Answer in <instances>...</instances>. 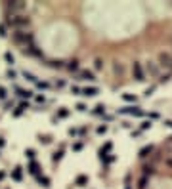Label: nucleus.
I'll use <instances>...</instances> for the list:
<instances>
[{
	"mask_svg": "<svg viewBox=\"0 0 172 189\" xmlns=\"http://www.w3.org/2000/svg\"><path fill=\"white\" fill-rule=\"evenodd\" d=\"M77 183H79V185H82V183H86V178H84V176H79V178H77Z\"/></svg>",
	"mask_w": 172,
	"mask_h": 189,
	"instance_id": "nucleus-21",
	"label": "nucleus"
},
{
	"mask_svg": "<svg viewBox=\"0 0 172 189\" xmlns=\"http://www.w3.org/2000/svg\"><path fill=\"white\" fill-rule=\"evenodd\" d=\"M115 73H122V65H115Z\"/></svg>",
	"mask_w": 172,
	"mask_h": 189,
	"instance_id": "nucleus-29",
	"label": "nucleus"
},
{
	"mask_svg": "<svg viewBox=\"0 0 172 189\" xmlns=\"http://www.w3.org/2000/svg\"><path fill=\"white\" fill-rule=\"evenodd\" d=\"M105 130H107V126H100V128H98V132H100V134H103Z\"/></svg>",
	"mask_w": 172,
	"mask_h": 189,
	"instance_id": "nucleus-30",
	"label": "nucleus"
},
{
	"mask_svg": "<svg viewBox=\"0 0 172 189\" xmlns=\"http://www.w3.org/2000/svg\"><path fill=\"white\" fill-rule=\"evenodd\" d=\"M67 115H69V111H67V109H61V111H59V115H57V117H61V118H63V117H67Z\"/></svg>",
	"mask_w": 172,
	"mask_h": 189,
	"instance_id": "nucleus-23",
	"label": "nucleus"
},
{
	"mask_svg": "<svg viewBox=\"0 0 172 189\" xmlns=\"http://www.w3.org/2000/svg\"><path fill=\"white\" fill-rule=\"evenodd\" d=\"M0 36H6V27L4 25H0Z\"/></svg>",
	"mask_w": 172,
	"mask_h": 189,
	"instance_id": "nucleus-27",
	"label": "nucleus"
},
{
	"mask_svg": "<svg viewBox=\"0 0 172 189\" xmlns=\"http://www.w3.org/2000/svg\"><path fill=\"white\" fill-rule=\"evenodd\" d=\"M0 99H6V90L0 86Z\"/></svg>",
	"mask_w": 172,
	"mask_h": 189,
	"instance_id": "nucleus-24",
	"label": "nucleus"
},
{
	"mask_svg": "<svg viewBox=\"0 0 172 189\" xmlns=\"http://www.w3.org/2000/svg\"><path fill=\"white\" fill-rule=\"evenodd\" d=\"M29 170H31V174H35V176H36V174H38V166H36V164H35V162H31V166H29Z\"/></svg>",
	"mask_w": 172,
	"mask_h": 189,
	"instance_id": "nucleus-14",
	"label": "nucleus"
},
{
	"mask_svg": "<svg viewBox=\"0 0 172 189\" xmlns=\"http://www.w3.org/2000/svg\"><path fill=\"white\" fill-rule=\"evenodd\" d=\"M124 99H126V101H136V98H134L132 96V94H124V96H122Z\"/></svg>",
	"mask_w": 172,
	"mask_h": 189,
	"instance_id": "nucleus-19",
	"label": "nucleus"
},
{
	"mask_svg": "<svg viewBox=\"0 0 172 189\" xmlns=\"http://www.w3.org/2000/svg\"><path fill=\"white\" fill-rule=\"evenodd\" d=\"M25 155H27L29 159H33V157H35V151H33V149H27V153H25Z\"/></svg>",
	"mask_w": 172,
	"mask_h": 189,
	"instance_id": "nucleus-26",
	"label": "nucleus"
},
{
	"mask_svg": "<svg viewBox=\"0 0 172 189\" xmlns=\"http://www.w3.org/2000/svg\"><path fill=\"white\" fill-rule=\"evenodd\" d=\"M8 23L14 25V27H27V25H29V19L23 17V15H10V17H8Z\"/></svg>",
	"mask_w": 172,
	"mask_h": 189,
	"instance_id": "nucleus-3",
	"label": "nucleus"
},
{
	"mask_svg": "<svg viewBox=\"0 0 172 189\" xmlns=\"http://www.w3.org/2000/svg\"><path fill=\"white\" fill-rule=\"evenodd\" d=\"M147 69H149V75H151V76H159V67H157V63H151V61H149Z\"/></svg>",
	"mask_w": 172,
	"mask_h": 189,
	"instance_id": "nucleus-8",
	"label": "nucleus"
},
{
	"mask_svg": "<svg viewBox=\"0 0 172 189\" xmlns=\"http://www.w3.org/2000/svg\"><path fill=\"white\" fill-rule=\"evenodd\" d=\"M67 67H69L71 71H77V69H79V61L73 59V61H69V65H67Z\"/></svg>",
	"mask_w": 172,
	"mask_h": 189,
	"instance_id": "nucleus-13",
	"label": "nucleus"
},
{
	"mask_svg": "<svg viewBox=\"0 0 172 189\" xmlns=\"http://www.w3.org/2000/svg\"><path fill=\"white\" fill-rule=\"evenodd\" d=\"M38 182L42 183L44 187H48V185H50V180H48V178H38Z\"/></svg>",
	"mask_w": 172,
	"mask_h": 189,
	"instance_id": "nucleus-16",
	"label": "nucleus"
},
{
	"mask_svg": "<svg viewBox=\"0 0 172 189\" xmlns=\"http://www.w3.org/2000/svg\"><path fill=\"white\" fill-rule=\"evenodd\" d=\"M82 96H96L98 94V88H84V90H80Z\"/></svg>",
	"mask_w": 172,
	"mask_h": 189,
	"instance_id": "nucleus-9",
	"label": "nucleus"
},
{
	"mask_svg": "<svg viewBox=\"0 0 172 189\" xmlns=\"http://www.w3.org/2000/svg\"><path fill=\"white\" fill-rule=\"evenodd\" d=\"M6 61H8V63H14V56L10 54V52H6Z\"/></svg>",
	"mask_w": 172,
	"mask_h": 189,
	"instance_id": "nucleus-22",
	"label": "nucleus"
},
{
	"mask_svg": "<svg viewBox=\"0 0 172 189\" xmlns=\"http://www.w3.org/2000/svg\"><path fill=\"white\" fill-rule=\"evenodd\" d=\"M157 65H161L163 69L168 71V75H172V54H170V52H159Z\"/></svg>",
	"mask_w": 172,
	"mask_h": 189,
	"instance_id": "nucleus-1",
	"label": "nucleus"
},
{
	"mask_svg": "<svg viewBox=\"0 0 172 189\" xmlns=\"http://www.w3.org/2000/svg\"><path fill=\"white\" fill-rule=\"evenodd\" d=\"M17 94H19L21 98H29V96H31V92H25V90H17Z\"/></svg>",
	"mask_w": 172,
	"mask_h": 189,
	"instance_id": "nucleus-20",
	"label": "nucleus"
},
{
	"mask_svg": "<svg viewBox=\"0 0 172 189\" xmlns=\"http://www.w3.org/2000/svg\"><path fill=\"white\" fill-rule=\"evenodd\" d=\"M164 124H166V126H170V128H172V120H166Z\"/></svg>",
	"mask_w": 172,
	"mask_h": 189,
	"instance_id": "nucleus-32",
	"label": "nucleus"
},
{
	"mask_svg": "<svg viewBox=\"0 0 172 189\" xmlns=\"http://www.w3.org/2000/svg\"><path fill=\"white\" fill-rule=\"evenodd\" d=\"M121 113L124 115H143V111H140V107H126V109H121Z\"/></svg>",
	"mask_w": 172,
	"mask_h": 189,
	"instance_id": "nucleus-5",
	"label": "nucleus"
},
{
	"mask_svg": "<svg viewBox=\"0 0 172 189\" xmlns=\"http://www.w3.org/2000/svg\"><path fill=\"white\" fill-rule=\"evenodd\" d=\"M79 76H80V80H96L94 73H90V71H80Z\"/></svg>",
	"mask_w": 172,
	"mask_h": 189,
	"instance_id": "nucleus-7",
	"label": "nucleus"
},
{
	"mask_svg": "<svg viewBox=\"0 0 172 189\" xmlns=\"http://www.w3.org/2000/svg\"><path fill=\"white\" fill-rule=\"evenodd\" d=\"M103 67V61L101 59H96V69H101Z\"/></svg>",
	"mask_w": 172,
	"mask_h": 189,
	"instance_id": "nucleus-25",
	"label": "nucleus"
},
{
	"mask_svg": "<svg viewBox=\"0 0 172 189\" xmlns=\"http://www.w3.org/2000/svg\"><path fill=\"white\" fill-rule=\"evenodd\" d=\"M12 176H14V180H15V182H19V180H21V168L17 166V168L14 170V174H12Z\"/></svg>",
	"mask_w": 172,
	"mask_h": 189,
	"instance_id": "nucleus-12",
	"label": "nucleus"
},
{
	"mask_svg": "<svg viewBox=\"0 0 172 189\" xmlns=\"http://www.w3.org/2000/svg\"><path fill=\"white\" fill-rule=\"evenodd\" d=\"M151 151H153V147H151V145H147V147H143V149H142V151H140V157H142V159H145V157H147V155L151 153Z\"/></svg>",
	"mask_w": 172,
	"mask_h": 189,
	"instance_id": "nucleus-10",
	"label": "nucleus"
},
{
	"mask_svg": "<svg viewBox=\"0 0 172 189\" xmlns=\"http://www.w3.org/2000/svg\"><path fill=\"white\" fill-rule=\"evenodd\" d=\"M23 75H25V78H29V80H31V82H36V78H35V75H31V73H27V71H25V73H23Z\"/></svg>",
	"mask_w": 172,
	"mask_h": 189,
	"instance_id": "nucleus-18",
	"label": "nucleus"
},
{
	"mask_svg": "<svg viewBox=\"0 0 172 189\" xmlns=\"http://www.w3.org/2000/svg\"><path fill=\"white\" fill-rule=\"evenodd\" d=\"M132 73H134V78H136L138 82H143V80H145V76H143V71H142V65H140L138 61H134Z\"/></svg>",
	"mask_w": 172,
	"mask_h": 189,
	"instance_id": "nucleus-4",
	"label": "nucleus"
},
{
	"mask_svg": "<svg viewBox=\"0 0 172 189\" xmlns=\"http://www.w3.org/2000/svg\"><path fill=\"white\" fill-rule=\"evenodd\" d=\"M8 10H12V12H21V10H25V4L23 2H10Z\"/></svg>",
	"mask_w": 172,
	"mask_h": 189,
	"instance_id": "nucleus-6",
	"label": "nucleus"
},
{
	"mask_svg": "<svg viewBox=\"0 0 172 189\" xmlns=\"http://www.w3.org/2000/svg\"><path fill=\"white\" fill-rule=\"evenodd\" d=\"M14 40L17 42V44H25V46H27V42H29V44L33 42V36H31L29 33H23V31H15V33H14Z\"/></svg>",
	"mask_w": 172,
	"mask_h": 189,
	"instance_id": "nucleus-2",
	"label": "nucleus"
},
{
	"mask_svg": "<svg viewBox=\"0 0 172 189\" xmlns=\"http://www.w3.org/2000/svg\"><path fill=\"white\" fill-rule=\"evenodd\" d=\"M96 113H98V115L103 113V105H98V107H96Z\"/></svg>",
	"mask_w": 172,
	"mask_h": 189,
	"instance_id": "nucleus-28",
	"label": "nucleus"
},
{
	"mask_svg": "<svg viewBox=\"0 0 172 189\" xmlns=\"http://www.w3.org/2000/svg\"><path fill=\"white\" fill-rule=\"evenodd\" d=\"M61 157H63V151H56V153H54V160L57 162V160L61 159Z\"/></svg>",
	"mask_w": 172,
	"mask_h": 189,
	"instance_id": "nucleus-17",
	"label": "nucleus"
},
{
	"mask_svg": "<svg viewBox=\"0 0 172 189\" xmlns=\"http://www.w3.org/2000/svg\"><path fill=\"white\" fill-rule=\"evenodd\" d=\"M164 164L168 168H172V155H164Z\"/></svg>",
	"mask_w": 172,
	"mask_h": 189,
	"instance_id": "nucleus-15",
	"label": "nucleus"
},
{
	"mask_svg": "<svg viewBox=\"0 0 172 189\" xmlns=\"http://www.w3.org/2000/svg\"><path fill=\"white\" fill-rule=\"evenodd\" d=\"M25 109H29V105H27V103H21L17 109H15V113H14V115H15V117H19V115H21V113L25 111Z\"/></svg>",
	"mask_w": 172,
	"mask_h": 189,
	"instance_id": "nucleus-11",
	"label": "nucleus"
},
{
	"mask_svg": "<svg viewBox=\"0 0 172 189\" xmlns=\"http://www.w3.org/2000/svg\"><path fill=\"white\" fill-rule=\"evenodd\" d=\"M142 128H143V130H145V128H151V122H143V124H142Z\"/></svg>",
	"mask_w": 172,
	"mask_h": 189,
	"instance_id": "nucleus-31",
	"label": "nucleus"
}]
</instances>
